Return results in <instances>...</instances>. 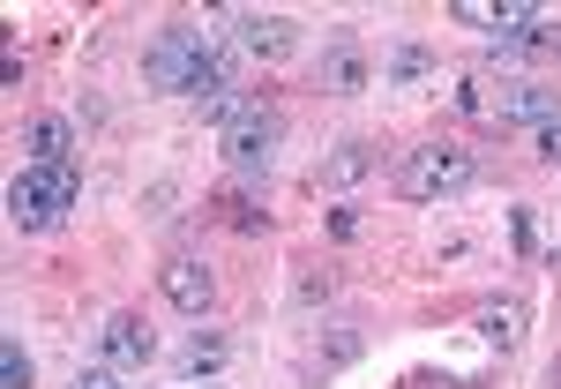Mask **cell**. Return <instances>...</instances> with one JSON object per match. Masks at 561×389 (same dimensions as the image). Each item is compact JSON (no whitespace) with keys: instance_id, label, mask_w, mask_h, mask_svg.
<instances>
[{"instance_id":"cell-1","label":"cell","mask_w":561,"mask_h":389,"mask_svg":"<svg viewBox=\"0 0 561 389\" xmlns=\"http://www.w3.org/2000/svg\"><path fill=\"white\" fill-rule=\"evenodd\" d=\"M76 195H83V173L76 165H23L15 187H8V217L23 232H45V225H60V217L76 210Z\"/></svg>"},{"instance_id":"cell-2","label":"cell","mask_w":561,"mask_h":389,"mask_svg":"<svg viewBox=\"0 0 561 389\" xmlns=\"http://www.w3.org/2000/svg\"><path fill=\"white\" fill-rule=\"evenodd\" d=\"M472 180V150L465 142H420L412 158H397V195L404 203H442Z\"/></svg>"},{"instance_id":"cell-3","label":"cell","mask_w":561,"mask_h":389,"mask_svg":"<svg viewBox=\"0 0 561 389\" xmlns=\"http://www.w3.org/2000/svg\"><path fill=\"white\" fill-rule=\"evenodd\" d=\"M225 45L203 38V31H165V38L150 45V60H142V76H150V90H165V98H187V83L210 68Z\"/></svg>"},{"instance_id":"cell-4","label":"cell","mask_w":561,"mask_h":389,"mask_svg":"<svg viewBox=\"0 0 561 389\" xmlns=\"http://www.w3.org/2000/svg\"><path fill=\"white\" fill-rule=\"evenodd\" d=\"M277 135H285V121H277L270 105H248V113L225 128V158H232V173H270Z\"/></svg>"},{"instance_id":"cell-5","label":"cell","mask_w":561,"mask_h":389,"mask_svg":"<svg viewBox=\"0 0 561 389\" xmlns=\"http://www.w3.org/2000/svg\"><path fill=\"white\" fill-rule=\"evenodd\" d=\"M158 293L180 307V314H210V300H217V270L203 255H173L165 262V277H158Z\"/></svg>"},{"instance_id":"cell-6","label":"cell","mask_w":561,"mask_h":389,"mask_svg":"<svg viewBox=\"0 0 561 389\" xmlns=\"http://www.w3.org/2000/svg\"><path fill=\"white\" fill-rule=\"evenodd\" d=\"M150 359H158L150 322H142V314H113V322H105V367L128 375V367H150Z\"/></svg>"},{"instance_id":"cell-7","label":"cell","mask_w":561,"mask_h":389,"mask_svg":"<svg viewBox=\"0 0 561 389\" xmlns=\"http://www.w3.org/2000/svg\"><path fill=\"white\" fill-rule=\"evenodd\" d=\"M494 121H502V128H547V121H561V98L547 83H524L494 105Z\"/></svg>"},{"instance_id":"cell-8","label":"cell","mask_w":561,"mask_h":389,"mask_svg":"<svg viewBox=\"0 0 561 389\" xmlns=\"http://www.w3.org/2000/svg\"><path fill=\"white\" fill-rule=\"evenodd\" d=\"M367 76H375V68H367V53H359L352 38H337L330 53H322V90H337V98H359V90H367Z\"/></svg>"},{"instance_id":"cell-9","label":"cell","mask_w":561,"mask_h":389,"mask_svg":"<svg viewBox=\"0 0 561 389\" xmlns=\"http://www.w3.org/2000/svg\"><path fill=\"white\" fill-rule=\"evenodd\" d=\"M293 38H300V31H293V15H240V45H248L255 60H285Z\"/></svg>"},{"instance_id":"cell-10","label":"cell","mask_w":561,"mask_h":389,"mask_svg":"<svg viewBox=\"0 0 561 389\" xmlns=\"http://www.w3.org/2000/svg\"><path fill=\"white\" fill-rule=\"evenodd\" d=\"M23 150H31V165H76V128L68 121H31Z\"/></svg>"},{"instance_id":"cell-11","label":"cell","mask_w":561,"mask_h":389,"mask_svg":"<svg viewBox=\"0 0 561 389\" xmlns=\"http://www.w3.org/2000/svg\"><path fill=\"white\" fill-rule=\"evenodd\" d=\"M225 352H232V345H225L217 330H195V337L173 352V367H180V375H217V367H225Z\"/></svg>"},{"instance_id":"cell-12","label":"cell","mask_w":561,"mask_h":389,"mask_svg":"<svg viewBox=\"0 0 561 389\" xmlns=\"http://www.w3.org/2000/svg\"><path fill=\"white\" fill-rule=\"evenodd\" d=\"M375 165V142H337V158L322 165V187H352V180H367Z\"/></svg>"},{"instance_id":"cell-13","label":"cell","mask_w":561,"mask_h":389,"mask_svg":"<svg viewBox=\"0 0 561 389\" xmlns=\"http://www.w3.org/2000/svg\"><path fill=\"white\" fill-rule=\"evenodd\" d=\"M479 337H486L494 352H510L524 337V307H486V314H479Z\"/></svg>"},{"instance_id":"cell-14","label":"cell","mask_w":561,"mask_h":389,"mask_svg":"<svg viewBox=\"0 0 561 389\" xmlns=\"http://www.w3.org/2000/svg\"><path fill=\"white\" fill-rule=\"evenodd\" d=\"M217 217H225L232 232H262V225H270V217H262V203H255V195H217Z\"/></svg>"},{"instance_id":"cell-15","label":"cell","mask_w":561,"mask_h":389,"mask_svg":"<svg viewBox=\"0 0 561 389\" xmlns=\"http://www.w3.org/2000/svg\"><path fill=\"white\" fill-rule=\"evenodd\" d=\"M427 68H434V53H427V45H397V53H389V76H397V83L427 76Z\"/></svg>"},{"instance_id":"cell-16","label":"cell","mask_w":561,"mask_h":389,"mask_svg":"<svg viewBox=\"0 0 561 389\" xmlns=\"http://www.w3.org/2000/svg\"><path fill=\"white\" fill-rule=\"evenodd\" d=\"M0 389H31V352L0 345Z\"/></svg>"},{"instance_id":"cell-17","label":"cell","mask_w":561,"mask_h":389,"mask_svg":"<svg viewBox=\"0 0 561 389\" xmlns=\"http://www.w3.org/2000/svg\"><path fill=\"white\" fill-rule=\"evenodd\" d=\"M457 23H465V31H494V23H502V8H486V0H465V8H457Z\"/></svg>"},{"instance_id":"cell-18","label":"cell","mask_w":561,"mask_h":389,"mask_svg":"<svg viewBox=\"0 0 561 389\" xmlns=\"http://www.w3.org/2000/svg\"><path fill=\"white\" fill-rule=\"evenodd\" d=\"M531 142H539V158H547V165H561V121H547V128L531 135Z\"/></svg>"},{"instance_id":"cell-19","label":"cell","mask_w":561,"mask_h":389,"mask_svg":"<svg viewBox=\"0 0 561 389\" xmlns=\"http://www.w3.org/2000/svg\"><path fill=\"white\" fill-rule=\"evenodd\" d=\"M345 359H359V330H337V345H330V367H345Z\"/></svg>"},{"instance_id":"cell-20","label":"cell","mask_w":561,"mask_h":389,"mask_svg":"<svg viewBox=\"0 0 561 389\" xmlns=\"http://www.w3.org/2000/svg\"><path fill=\"white\" fill-rule=\"evenodd\" d=\"M330 232H337V240H352V232H359V210H352V203H345V210H330Z\"/></svg>"},{"instance_id":"cell-21","label":"cell","mask_w":561,"mask_h":389,"mask_svg":"<svg viewBox=\"0 0 561 389\" xmlns=\"http://www.w3.org/2000/svg\"><path fill=\"white\" fill-rule=\"evenodd\" d=\"M76 389H121V375H113V367H90V375H83Z\"/></svg>"},{"instance_id":"cell-22","label":"cell","mask_w":561,"mask_h":389,"mask_svg":"<svg viewBox=\"0 0 561 389\" xmlns=\"http://www.w3.org/2000/svg\"><path fill=\"white\" fill-rule=\"evenodd\" d=\"M404 389H457V382H449V375H412Z\"/></svg>"}]
</instances>
